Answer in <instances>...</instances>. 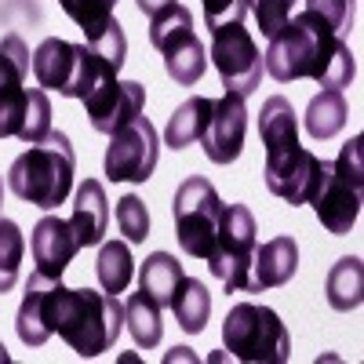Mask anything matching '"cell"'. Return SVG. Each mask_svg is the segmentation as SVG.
I'll return each instance as SVG.
<instances>
[{"instance_id":"16","label":"cell","mask_w":364,"mask_h":364,"mask_svg":"<svg viewBox=\"0 0 364 364\" xmlns=\"http://www.w3.org/2000/svg\"><path fill=\"white\" fill-rule=\"evenodd\" d=\"M29 252H33L37 273H44V277H63L66 266L73 262V255L80 252V240L66 219L44 215L33 226V233H29Z\"/></svg>"},{"instance_id":"17","label":"cell","mask_w":364,"mask_h":364,"mask_svg":"<svg viewBox=\"0 0 364 364\" xmlns=\"http://www.w3.org/2000/svg\"><path fill=\"white\" fill-rule=\"evenodd\" d=\"M299 269V245L295 237H273L266 240L262 248H255L252 269H248V291H269V288H281L295 277Z\"/></svg>"},{"instance_id":"26","label":"cell","mask_w":364,"mask_h":364,"mask_svg":"<svg viewBox=\"0 0 364 364\" xmlns=\"http://www.w3.org/2000/svg\"><path fill=\"white\" fill-rule=\"evenodd\" d=\"M132 273H135L132 248L120 245V240H106V245L99 248V262H95V277H99L102 291L120 295V291L132 284Z\"/></svg>"},{"instance_id":"8","label":"cell","mask_w":364,"mask_h":364,"mask_svg":"<svg viewBox=\"0 0 364 364\" xmlns=\"http://www.w3.org/2000/svg\"><path fill=\"white\" fill-rule=\"evenodd\" d=\"M255 215L245 204H226L223 208V219H219V233L211 240V248L204 255L211 277H219L223 288L233 291H248V269L255 259Z\"/></svg>"},{"instance_id":"11","label":"cell","mask_w":364,"mask_h":364,"mask_svg":"<svg viewBox=\"0 0 364 364\" xmlns=\"http://www.w3.org/2000/svg\"><path fill=\"white\" fill-rule=\"evenodd\" d=\"M161 139L146 117H135L132 124L109 135L106 146V178L109 182H146L157 171Z\"/></svg>"},{"instance_id":"6","label":"cell","mask_w":364,"mask_h":364,"mask_svg":"<svg viewBox=\"0 0 364 364\" xmlns=\"http://www.w3.org/2000/svg\"><path fill=\"white\" fill-rule=\"evenodd\" d=\"M223 343L237 360L248 364H284L291 360V336L269 306L237 302L223 321Z\"/></svg>"},{"instance_id":"10","label":"cell","mask_w":364,"mask_h":364,"mask_svg":"<svg viewBox=\"0 0 364 364\" xmlns=\"http://www.w3.org/2000/svg\"><path fill=\"white\" fill-rule=\"evenodd\" d=\"M208 63L219 70V80L233 95H252L262 80V51L245 29V22H223L211 29Z\"/></svg>"},{"instance_id":"25","label":"cell","mask_w":364,"mask_h":364,"mask_svg":"<svg viewBox=\"0 0 364 364\" xmlns=\"http://www.w3.org/2000/svg\"><path fill=\"white\" fill-rule=\"evenodd\" d=\"M178 277H182V262H175V255H168V252H154L139 269V291L149 295L164 310Z\"/></svg>"},{"instance_id":"1","label":"cell","mask_w":364,"mask_h":364,"mask_svg":"<svg viewBox=\"0 0 364 364\" xmlns=\"http://www.w3.org/2000/svg\"><path fill=\"white\" fill-rule=\"evenodd\" d=\"M15 331L26 346H44L58 336L77 357H99L113 350L124 331V306L109 291L66 288L63 277L33 273L26 281Z\"/></svg>"},{"instance_id":"3","label":"cell","mask_w":364,"mask_h":364,"mask_svg":"<svg viewBox=\"0 0 364 364\" xmlns=\"http://www.w3.org/2000/svg\"><path fill=\"white\" fill-rule=\"evenodd\" d=\"M37 84L44 91H58L66 99H87L95 87L106 80H117L120 63H113L109 55H102L95 44H70L63 37H48L29 58Z\"/></svg>"},{"instance_id":"14","label":"cell","mask_w":364,"mask_h":364,"mask_svg":"<svg viewBox=\"0 0 364 364\" xmlns=\"http://www.w3.org/2000/svg\"><path fill=\"white\" fill-rule=\"evenodd\" d=\"M245 135H248V106H245V95L226 91L223 99L211 102L208 128L200 135L204 157L211 164H233L240 157V149H245Z\"/></svg>"},{"instance_id":"15","label":"cell","mask_w":364,"mask_h":364,"mask_svg":"<svg viewBox=\"0 0 364 364\" xmlns=\"http://www.w3.org/2000/svg\"><path fill=\"white\" fill-rule=\"evenodd\" d=\"M87 120L99 135H113L146 109V87L139 80H106L84 99Z\"/></svg>"},{"instance_id":"21","label":"cell","mask_w":364,"mask_h":364,"mask_svg":"<svg viewBox=\"0 0 364 364\" xmlns=\"http://www.w3.org/2000/svg\"><path fill=\"white\" fill-rule=\"evenodd\" d=\"M259 139L266 146V154H277L284 146H295L299 142V120H295V109L284 95H269L262 102V113H259Z\"/></svg>"},{"instance_id":"32","label":"cell","mask_w":364,"mask_h":364,"mask_svg":"<svg viewBox=\"0 0 364 364\" xmlns=\"http://www.w3.org/2000/svg\"><path fill=\"white\" fill-rule=\"evenodd\" d=\"M248 8L245 0H204V18H208V29H215L223 22H245Z\"/></svg>"},{"instance_id":"18","label":"cell","mask_w":364,"mask_h":364,"mask_svg":"<svg viewBox=\"0 0 364 364\" xmlns=\"http://www.w3.org/2000/svg\"><path fill=\"white\" fill-rule=\"evenodd\" d=\"M80 248H95L102 245L106 237V226H109V200H106V190L99 178H84L77 186V197H73V219H70Z\"/></svg>"},{"instance_id":"31","label":"cell","mask_w":364,"mask_h":364,"mask_svg":"<svg viewBox=\"0 0 364 364\" xmlns=\"http://www.w3.org/2000/svg\"><path fill=\"white\" fill-rule=\"evenodd\" d=\"M306 8L317 11L331 29H336V33L346 37V29L353 22V0H306Z\"/></svg>"},{"instance_id":"35","label":"cell","mask_w":364,"mask_h":364,"mask_svg":"<svg viewBox=\"0 0 364 364\" xmlns=\"http://www.w3.org/2000/svg\"><path fill=\"white\" fill-rule=\"evenodd\" d=\"M0 204H4V182H0Z\"/></svg>"},{"instance_id":"4","label":"cell","mask_w":364,"mask_h":364,"mask_svg":"<svg viewBox=\"0 0 364 364\" xmlns=\"http://www.w3.org/2000/svg\"><path fill=\"white\" fill-rule=\"evenodd\" d=\"M73 175H77V154H73L70 135L51 132L44 142L29 146L22 157H15L8 171V190L26 204L51 211L58 204H66L73 190Z\"/></svg>"},{"instance_id":"5","label":"cell","mask_w":364,"mask_h":364,"mask_svg":"<svg viewBox=\"0 0 364 364\" xmlns=\"http://www.w3.org/2000/svg\"><path fill=\"white\" fill-rule=\"evenodd\" d=\"M317 219L328 233L346 237L357 226L360 204H364V139L353 135L336 161H328L324 182L310 197Z\"/></svg>"},{"instance_id":"33","label":"cell","mask_w":364,"mask_h":364,"mask_svg":"<svg viewBox=\"0 0 364 364\" xmlns=\"http://www.w3.org/2000/svg\"><path fill=\"white\" fill-rule=\"evenodd\" d=\"M135 4H139V11H142V15L154 18L157 11H164L168 4H175V0H135Z\"/></svg>"},{"instance_id":"22","label":"cell","mask_w":364,"mask_h":364,"mask_svg":"<svg viewBox=\"0 0 364 364\" xmlns=\"http://www.w3.org/2000/svg\"><path fill=\"white\" fill-rule=\"evenodd\" d=\"M211 102L215 99H186L171 117H168V128H164V146L171 149H186L193 142H200L204 128H208V117H211Z\"/></svg>"},{"instance_id":"30","label":"cell","mask_w":364,"mask_h":364,"mask_svg":"<svg viewBox=\"0 0 364 364\" xmlns=\"http://www.w3.org/2000/svg\"><path fill=\"white\" fill-rule=\"evenodd\" d=\"M291 4H295V0H245V8L255 15V22H259L266 41L277 37L284 29V22L291 18Z\"/></svg>"},{"instance_id":"12","label":"cell","mask_w":364,"mask_h":364,"mask_svg":"<svg viewBox=\"0 0 364 364\" xmlns=\"http://www.w3.org/2000/svg\"><path fill=\"white\" fill-rule=\"evenodd\" d=\"M328 161H321L317 154H310L306 146H284L277 154H266V190L273 197L288 200L291 208L299 204H310V197L317 193V186L324 182Z\"/></svg>"},{"instance_id":"23","label":"cell","mask_w":364,"mask_h":364,"mask_svg":"<svg viewBox=\"0 0 364 364\" xmlns=\"http://www.w3.org/2000/svg\"><path fill=\"white\" fill-rule=\"evenodd\" d=\"M346 99H343V91L336 87H321L317 95L310 99L306 106V132L321 142V139H336L343 128H346Z\"/></svg>"},{"instance_id":"9","label":"cell","mask_w":364,"mask_h":364,"mask_svg":"<svg viewBox=\"0 0 364 364\" xmlns=\"http://www.w3.org/2000/svg\"><path fill=\"white\" fill-rule=\"evenodd\" d=\"M223 200L215 193V186L204 178V175H190L178 182V190L171 197V215H175V237H178V248L204 259L211 240L219 233V219H223Z\"/></svg>"},{"instance_id":"27","label":"cell","mask_w":364,"mask_h":364,"mask_svg":"<svg viewBox=\"0 0 364 364\" xmlns=\"http://www.w3.org/2000/svg\"><path fill=\"white\" fill-rule=\"evenodd\" d=\"M58 4H63V11L84 29L87 44H91V41H99L106 29L117 22V18H113L117 0H58Z\"/></svg>"},{"instance_id":"20","label":"cell","mask_w":364,"mask_h":364,"mask_svg":"<svg viewBox=\"0 0 364 364\" xmlns=\"http://www.w3.org/2000/svg\"><path fill=\"white\" fill-rule=\"evenodd\" d=\"M168 306L175 310L178 328L190 331V336H197V331H204V324H208V317H211V295H208L204 281L186 277V273H182L178 284H175V291H171V299H168Z\"/></svg>"},{"instance_id":"7","label":"cell","mask_w":364,"mask_h":364,"mask_svg":"<svg viewBox=\"0 0 364 364\" xmlns=\"http://www.w3.org/2000/svg\"><path fill=\"white\" fill-rule=\"evenodd\" d=\"M149 44L164 55V70L178 87H193L208 70V51L193 33V15L178 0L149 18Z\"/></svg>"},{"instance_id":"34","label":"cell","mask_w":364,"mask_h":364,"mask_svg":"<svg viewBox=\"0 0 364 364\" xmlns=\"http://www.w3.org/2000/svg\"><path fill=\"white\" fill-rule=\"evenodd\" d=\"M0 364H11V353L4 350V343H0Z\"/></svg>"},{"instance_id":"29","label":"cell","mask_w":364,"mask_h":364,"mask_svg":"<svg viewBox=\"0 0 364 364\" xmlns=\"http://www.w3.org/2000/svg\"><path fill=\"white\" fill-rule=\"evenodd\" d=\"M117 230L124 233L128 245H142L149 237V211L135 193H124L117 200Z\"/></svg>"},{"instance_id":"28","label":"cell","mask_w":364,"mask_h":364,"mask_svg":"<svg viewBox=\"0 0 364 364\" xmlns=\"http://www.w3.org/2000/svg\"><path fill=\"white\" fill-rule=\"evenodd\" d=\"M22 252H26V240H22L18 223H11V219H0V295L11 291V288L18 284Z\"/></svg>"},{"instance_id":"2","label":"cell","mask_w":364,"mask_h":364,"mask_svg":"<svg viewBox=\"0 0 364 364\" xmlns=\"http://www.w3.org/2000/svg\"><path fill=\"white\" fill-rule=\"evenodd\" d=\"M262 70L277 84L310 77L321 87L343 91L357 77V58L343 33H336L317 11L302 8L295 18L284 22L277 37H269V48L262 55Z\"/></svg>"},{"instance_id":"19","label":"cell","mask_w":364,"mask_h":364,"mask_svg":"<svg viewBox=\"0 0 364 364\" xmlns=\"http://www.w3.org/2000/svg\"><path fill=\"white\" fill-rule=\"evenodd\" d=\"M324 295H328V306L339 314H350L364 302V266L357 255H346L328 269Z\"/></svg>"},{"instance_id":"24","label":"cell","mask_w":364,"mask_h":364,"mask_svg":"<svg viewBox=\"0 0 364 364\" xmlns=\"http://www.w3.org/2000/svg\"><path fill=\"white\" fill-rule=\"evenodd\" d=\"M124 324L132 331V339L139 350H154L161 346V336H164V324H161V306L149 295L135 291L128 302H124Z\"/></svg>"},{"instance_id":"13","label":"cell","mask_w":364,"mask_h":364,"mask_svg":"<svg viewBox=\"0 0 364 364\" xmlns=\"http://www.w3.org/2000/svg\"><path fill=\"white\" fill-rule=\"evenodd\" d=\"M51 135V102L44 87H0V139L37 146Z\"/></svg>"}]
</instances>
